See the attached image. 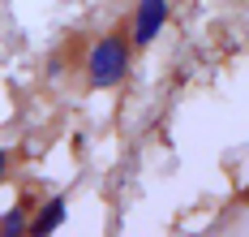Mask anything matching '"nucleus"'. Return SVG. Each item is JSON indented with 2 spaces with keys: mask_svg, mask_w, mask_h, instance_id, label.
<instances>
[{
  "mask_svg": "<svg viewBox=\"0 0 249 237\" xmlns=\"http://www.w3.org/2000/svg\"><path fill=\"white\" fill-rule=\"evenodd\" d=\"M129 69V43L121 35H103L99 43L90 48V60H86V74H90V86H116Z\"/></svg>",
  "mask_w": 249,
  "mask_h": 237,
  "instance_id": "f257e3e1",
  "label": "nucleus"
},
{
  "mask_svg": "<svg viewBox=\"0 0 249 237\" xmlns=\"http://www.w3.org/2000/svg\"><path fill=\"white\" fill-rule=\"evenodd\" d=\"M65 211H69V203H65V198H52L48 207L39 211V220H35V224H26V229H30L35 237H48V233H56V229L65 224Z\"/></svg>",
  "mask_w": 249,
  "mask_h": 237,
  "instance_id": "7ed1b4c3",
  "label": "nucleus"
},
{
  "mask_svg": "<svg viewBox=\"0 0 249 237\" xmlns=\"http://www.w3.org/2000/svg\"><path fill=\"white\" fill-rule=\"evenodd\" d=\"M0 233H26V211L9 207L4 216H0Z\"/></svg>",
  "mask_w": 249,
  "mask_h": 237,
  "instance_id": "20e7f679",
  "label": "nucleus"
},
{
  "mask_svg": "<svg viewBox=\"0 0 249 237\" xmlns=\"http://www.w3.org/2000/svg\"><path fill=\"white\" fill-rule=\"evenodd\" d=\"M4 168H9V159H4V151H0V181H4Z\"/></svg>",
  "mask_w": 249,
  "mask_h": 237,
  "instance_id": "39448f33",
  "label": "nucleus"
},
{
  "mask_svg": "<svg viewBox=\"0 0 249 237\" xmlns=\"http://www.w3.org/2000/svg\"><path fill=\"white\" fill-rule=\"evenodd\" d=\"M168 22V0H142L138 4V22H133V48H146L150 39Z\"/></svg>",
  "mask_w": 249,
  "mask_h": 237,
  "instance_id": "f03ea898",
  "label": "nucleus"
}]
</instances>
